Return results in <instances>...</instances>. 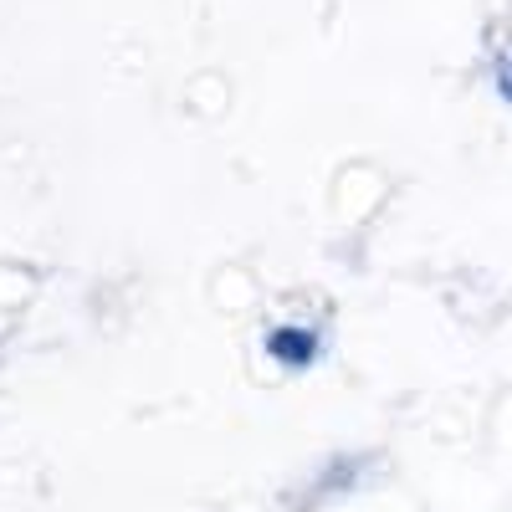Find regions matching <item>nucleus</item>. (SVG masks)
<instances>
[]
</instances>
